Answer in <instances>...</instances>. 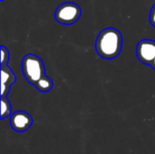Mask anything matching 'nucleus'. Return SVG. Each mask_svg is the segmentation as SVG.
<instances>
[{"mask_svg":"<svg viewBox=\"0 0 155 154\" xmlns=\"http://www.w3.org/2000/svg\"><path fill=\"white\" fill-rule=\"evenodd\" d=\"M35 86L36 87V89L38 91H40L42 93H47L53 89L54 84H53V81L45 74L36 82Z\"/></svg>","mask_w":155,"mask_h":154,"instance_id":"0eeeda50","label":"nucleus"},{"mask_svg":"<svg viewBox=\"0 0 155 154\" xmlns=\"http://www.w3.org/2000/svg\"><path fill=\"white\" fill-rule=\"evenodd\" d=\"M123 48V35L121 32L114 27H107L102 30L95 41L97 54L107 60L117 57Z\"/></svg>","mask_w":155,"mask_h":154,"instance_id":"f257e3e1","label":"nucleus"},{"mask_svg":"<svg viewBox=\"0 0 155 154\" xmlns=\"http://www.w3.org/2000/svg\"><path fill=\"white\" fill-rule=\"evenodd\" d=\"M16 82V77L12 69L8 66L1 67V97H6L13 84Z\"/></svg>","mask_w":155,"mask_h":154,"instance_id":"423d86ee","label":"nucleus"},{"mask_svg":"<svg viewBox=\"0 0 155 154\" xmlns=\"http://www.w3.org/2000/svg\"><path fill=\"white\" fill-rule=\"evenodd\" d=\"M9 58H10L9 50H8L5 46L1 45V59H0V62H1V67H2V66H5V65H7L8 61H9Z\"/></svg>","mask_w":155,"mask_h":154,"instance_id":"1a4fd4ad","label":"nucleus"},{"mask_svg":"<svg viewBox=\"0 0 155 154\" xmlns=\"http://www.w3.org/2000/svg\"><path fill=\"white\" fill-rule=\"evenodd\" d=\"M149 19H150V23H151V25L155 27V4L153 5V6H152V8H151Z\"/></svg>","mask_w":155,"mask_h":154,"instance_id":"9d476101","label":"nucleus"},{"mask_svg":"<svg viewBox=\"0 0 155 154\" xmlns=\"http://www.w3.org/2000/svg\"><path fill=\"white\" fill-rule=\"evenodd\" d=\"M136 55L143 64L151 65L155 58V41L141 40L136 46Z\"/></svg>","mask_w":155,"mask_h":154,"instance_id":"20e7f679","label":"nucleus"},{"mask_svg":"<svg viewBox=\"0 0 155 154\" xmlns=\"http://www.w3.org/2000/svg\"><path fill=\"white\" fill-rule=\"evenodd\" d=\"M12 114V107L10 102L6 97H1V119L4 120L11 116Z\"/></svg>","mask_w":155,"mask_h":154,"instance_id":"6e6552de","label":"nucleus"},{"mask_svg":"<svg viewBox=\"0 0 155 154\" xmlns=\"http://www.w3.org/2000/svg\"><path fill=\"white\" fill-rule=\"evenodd\" d=\"M22 71L26 81L33 85L45 74L43 60L34 54H27L24 56L22 60Z\"/></svg>","mask_w":155,"mask_h":154,"instance_id":"f03ea898","label":"nucleus"},{"mask_svg":"<svg viewBox=\"0 0 155 154\" xmlns=\"http://www.w3.org/2000/svg\"><path fill=\"white\" fill-rule=\"evenodd\" d=\"M82 14L81 7L73 2H65L57 6L54 12L55 20L65 25L75 24Z\"/></svg>","mask_w":155,"mask_h":154,"instance_id":"7ed1b4c3","label":"nucleus"},{"mask_svg":"<svg viewBox=\"0 0 155 154\" xmlns=\"http://www.w3.org/2000/svg\"><path fill=\"white\" fill-rule=\"evenodd\" d=\"M150 66H151V67H152L153 69H154V70H155V58H154V60L153 61V63L151 64V65H150Z\"/></svg>","mask_w":155,"mask_h":154,"instance_id":"9b49d317","label":"nucleus"},{"mask_svg":"<svg viewBox=\"0 0 155 154\" xmlns=\"http://www.w3.org/2000/svg\"><path fill=\"white\" fill-rule=\"evenodd\" d=\"M10 124L14 131L24 133L27 131L33 124V118L26 112L17 111L11 114Z\"/></svg>","mask_w":155,"mask_h":154,"instance_id":"39448f33","label":"nucleus"}]
</instances>
